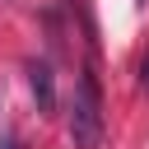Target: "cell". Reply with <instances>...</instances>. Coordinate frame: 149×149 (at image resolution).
Wrapping results in <instances>:
<instances>
[{
	"label": "cell",
	"mask_w": 149,
	"mask_h": 149,
	"mask_svg": "<svg viewBox=\"0 0 149 149\" xmlns=\"http://www.w3.org/2000/svg\"><path fill=\"white\" fill-rule=\"evenodd\" d=\"M70 140H74V149H98V140H102V88H98V74L93 70H84L79 84H74Z\"/></svg>",
	"instance_id": "obj_1"
},
{
	"label": "cell",
	"mask_w": 149,
	"mask_h": 149,
	"mask_svg": "<svg viewBox=\"0 0 149 149\" xmlns=\"http://www.w3.org/2000/svg\"><path fill=\"white\" fill-rule=\"evenodd\" d=\"M28 84H33L37 112H56V74L47 61H28Z\"/></svg>",
	"instance_id": "obj_2"
},
{
	"label": "cell",
	"mask_w": 149,
	"mask_h": 149,
	"mask_svg": "<svg viewBox=\"0 0 149 149\" xmlns=\"http://www.w3.org/2000/svg\"><path fill=\"white\" fill-rule=\"evenodd\" d=\"M0 149H19V144H14V135H5V140H0Z\"/></svg>",
	"instance_id": "obj_3"
},
{
	"label": "cell",
	"mask_w": 149,
	"mask_h": 149,
	"mask_svg": "<svg viewBox=\"0 0 149 149\" xmlns=\"http://www.w3.org/2000/svg\"><path fill=\"white\" fill-rule=\"evenodd\" d=\"M144 84H149V56H144Z\"/></svg>",
	"instance_id": "obj_4"
}]
</instances>
